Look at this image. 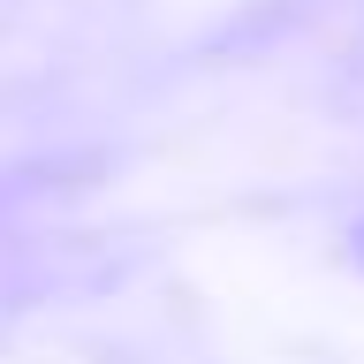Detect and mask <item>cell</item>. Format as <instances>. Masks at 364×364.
<instances>
[{
  "instance_id": "cell-1",
  "label": "cell",
  "mask_w": 364,
  "mask_h": 364,
  "mask_svg": "<svg viewBox=\"0 0 364 364\" xmlns=\"http://www.w3.org/2000/svg\"><path fill=\"white\" fill-rule=\"evenodd\" d=\"M357 258H364V235H357Z\"/></svg>"
}]
</instances>
